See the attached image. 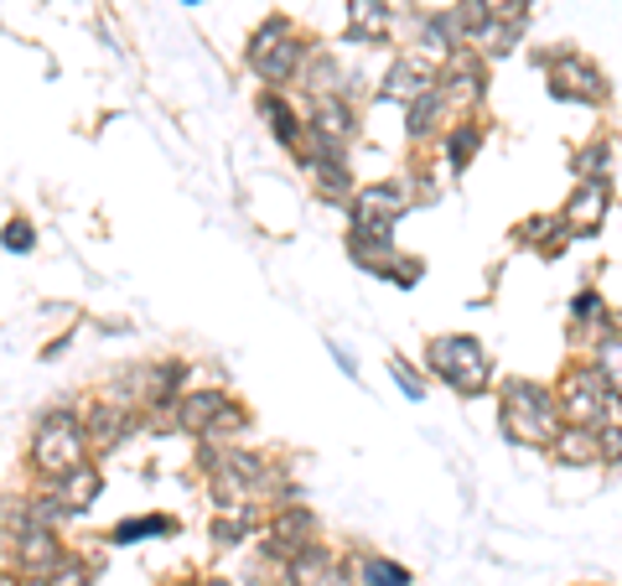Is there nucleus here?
<instances>
[{"instance_id":"1","label":"nucleus","mask_w":622,"mask_h":586,"mask_svg":"<svg viewBox=\"0 0 622 586\" xmlns=\"http://www.w3.org/2000/svg\"><path fill=\"white\" fill-rule=\"evenodd\" d=\"M498 421H503V436L519 441V446H540L549 452V441L560 436V405H555V389L540 385V379H503L498 385Z\"/></svg>"},{"instance_id":"2","label":"nucleus","mask_w":622,"mask_h":586,"mask_svg":"<svg viewBox=\"0 0 622 586\" xmlns=\"http://www.w3.org/2000/svg\"><path fill=\"white\" fill-rule=\"evenodd\" d=\"M78 462H89V441H84V421L74 405H53L42 410L26 441V467L37 473V483H57L68 477Z\"/></svg>"},{"instance_id":"3","label":"nucleus","mask_w":622,"mask_h":586,"mask_svg":"<svg viewBox=\"0 0 622 586\" xmlns=\"http://www.w3.org/2000/svg\"><path fill=\"white\" fill-rule=\"evenodd\" d=\"M316 47V42L301 37V26H296L291 16H265L249 32V42H244V63H249V74L265 84V89H286L296 74H301V63H307V53Z\"/></svg>"},{"instance_id":"4","label":"nucleus","mask_w":622,"mask_h":586,"mask_svg":"<svg viewBox=\"0 0 622 586\" xmlns=\"http://www.w3.org/2000/svg\"><path fill=\"white\" fill-rule=\"evenodd\" d=\"M425 368H431V379H441L457 395H482L488 379H493L488 349L477 343L473 332H441V338H431L425 343Z\"/></svg>"},{"instance_id":"5","label":"nucleus","mask_w":622,"mask_h":586,"mask_svg":"<svg viewBox=\"0 0 622 586\" xmlns=\"http://www.w3.org/2000/svg\"><path fill=\"white\" fill-rule=\"evenodd\" d=\"M63 534L47 530V524H11V530L0 534V561H5V576L11 582H47L57 566H63Z\"/></svg>"},{"instance_id":"6","label":"nucleus","mask_w":622,"mask_h":586,"mask_svg":"<svg viewBox=\"0 0 622 586\" xmlns=\"http://www.w3.org/2000/svg\"><path fill=\"white\" fill-rule=\"evenodd\" d=\"M534 63L545 68L549 99H560V104H607V93H612L607 74L586 53H576V47H560V53H534Z\"/></svg>"},{"instance_id":"7","label":"nucleus","mask_w":622,"mask_h":586,"mask_svg":"<svg viewBox=\"0 0 622 586\" xmlns=\"http://www.w3.org/2000/svg\"><path fill=\"white\" fill-rule=\"evenodd\" d=\"M410 177H385V183H368L358 187L348 198V229L358 234H379V239H395V223L410 213Z\"/></svg>"},{"instance_id":"8","label":"nucleus","mask_w":622,"mask_h":586,"mask_svg":"<svg viewBox=\"0 0 622 586\" xmlns=\"http://www.w3.org/2000/svg\"><path fill=\"white\" fill-rule=\"evenodd\" d=\"M311 540H322V524H316V513H311L307 504H280V509H270L265 524H259V555L275 561V566L296 561V550H307Z\"/></svg>"},{"instance_id":"9","label":"nucleus","mask_w":622,"mask_h":586,"mask_svg":"<svg viewBox=\"0 0 622 586\" xmlns=\"http://www.w3.org/2000/svg\"><path fill=\"white\" fill-rule=\"evenodd\" d=\"M607 400H612V389H607V379L586 358H576L560 374V385H555V405H560V421L566 425H602Z\"/></svg>"},{"instance_id":"10","label":"nucleus","mask_w":622,"mask_h":586,"mask_svg":"<svg viewBox=\"0 0 622 586\" xmlns=\"http://www.w3.org/2000/svg\"><path fill=\"white\" fill-rule=\"evenodd\" d=\"M187 379H192V364L187 358H151V364L135 368V379H130V389H135V410L141 416H166L171 405L187 395Z\"/></svg>"},{"instance_id":"11","label":"nucleus","mask_w":622,"mask_h":586,"mask_svg":"<svg viewBox=\"0 0 622 586\" xmlns=\"http://www.w3.org/2000/svg\"><path fill=\"white\" fill-rule=\"evenodd\" d=\"M78 421H84L89 457H110L114 446H125V441L146 425V416L130 410V405H120V400H110V395H99V400H89L84 410H78Z\"/></svg>"},{"instance_id":"12","label":"nucleus","mask_w":622,"mask_h":586,"mask_svg":"<svg viewBox=\"0 0 622 586\" xmlns=\"http://www.w3.org/2000/svg\"><path fill=\"white\" fill-rule=\"evenodd\" d=\"M234 400L223 385H202V389H187L182 400L171 405L166 416H156V431H187V436H202L208 425H213V416H219L223 405Z\"/></svg>"},{"instance_id":"13","label":"nucleus","mask_w":622,"mask_h":586,"mask_svg":"<svg viewBox=\"0 0 622 586\" xmlns=\"http://www.w3.org/2000/svg\"><path fill=\"white\" fill-rule=\"evenodd\" d=\"M436 89L446 93V104H482L488 93V68L473 47H457V53L436 63Z\"/></svg>"},{"instance_id":"14","label":"nucleus","mask_w":622,"mask_h":586,"mask_svg":"<svg viewBox=\"0 0 622 586\" xmlns=\"http://www.w3.org/2000/svg\"><path fill=\"white\" fill-rule=\"evenodd\" d=\"M607 208H612V187H607V183H576V192H570L566 208H560V219H566L570 239L597 234L602 219H607Z\"/></svg>"},{"instance_id":"15","label":"nucleus","mask_w":622,"mask_h":586,"mask_svg":"<svg viewBox=\"0 0 622 586\" xmlns=\"http://www.w3.org/2000/svg\"><path fill=\"white\" fill-rule=\"evenodd\" d=\"M301 172H307V183L316 198L327 202H348L358 187H353V166L348 156H316V151H301Z\"/></svg>"},{"instance_id":"16","label":"nucleus","mask_w":622,"mask_h":586,"mask_svg":"<svg viewBox=\"0 0 622 586\" xmlns=\"http://www.w3.org/2000/svg\"><path fill=\"white\" fill-rule=\"evenodd\" d=\"M255 110H259V120L270 125V135L280 141V146L301 151V141H307V114H301L291 99H286V89H259Z\"/></svg>"},{"instance_id":"17","label":"nucleus","mask_w":622,"mask_h":586,"mask_svg":"<svg viewBox=\"0 0 622 586\" xmlns=\"http://www.w3.org/2000/svg\"><path fill=\"white\" fill-rule=\"evenodd\" d=\"M395 37V5L389 0H348V42L385 47Z\"/></svg>"},{"instance_id":"18","label":"nucleus","mask_w":622,"mask_h":586,"mask_svg":"<svg viewBox=\"0 0 622 586\" xmlns=\"http://www.w3.org/2000/svg\"><path fill=\"white\" fill-rule=\"evenodd\" d=\"M182 534V519L177 513H130V519H120L99 545H146V540H177Z\"/></svg>"},{"instance_id":"19","label":"nucleus","mask_w":622,"mask_h":586,"mask_svg":"<svg viewBox=\"0 0 622 586\" xmlns=\"http://www.w3.org/2000/svg\"><path fill=\"white\" fill-rule=\"evenodd\" d=\"M431 84H436V68H431L425 57H395L374 93H379V99H395V104H410V99L421 89H431Z\"/></svg>"},{"instance_id":"20","label":"nucleus","mask_w":622,"mask_h":586,"mask_svg":"<svg viewBox=\"0 0 622 586\" xmlns=\"http://www.w3.org/2000/svg\"><path fill=\"white\" fill-rule=\"evenodd\" d=\"M57 498H63V509H68V519H78V513H89L93 504H99V494H104V467L99 462H78L68 477H57L53 483Z\"/></svg>"},{"instance_id":"21","label":"nucleus","mask_w":622,"mask_h":586,"mask_svg":"<svg viewBox=\"0 0 622 586\" xmlns=\"http://www.w3.org/2000/svg\"><path fill=\"white\" fill-rule=\"evenodd\" d=\"M259 524H265V513H259L255 504H234V509L213 513V524H208V545L213 550H238L249 534H259Z\"/></svg>"},{"instance_id":"22","label":"nucleus","mask_w":622,"mask_h":586,"mask_svg":"<svg viewBox=\"0 0 622 586\" xmlns=\"http://www.w3.org/2000/svg\"><path fill=\"white\" fill-rule=\"evenodd\" d=\"M446 110H452V104H446V93H441L436 84H431V89H421L415 99H410V104H404V135H410L415 146H425V141H431V135L441 130Z\"/></svg>"},{"instance_id":"23","label":"nucleus","mask_w":622,"mask_h":586,"mask_svg":"<svg viewBox=\"0 0 622 586\" xmlns=\"http://www.w3.org/2000/svg\"><path fill=\"white\" fill-rule=\"evenodd\" d=\"M482 141H488V125H482V120H473V114H462L457 125L441 135V156H446V166H452V172L462 177V172L473 166V156L482 151Z\"/></svg>"},{"instance_id":"24","label":"nucleus","mask_w":622,"mask_h":586,"mask_svg":"<svg viewBox=\"0 0 622 586\" xmlns=\"http://www.w3.org/2000/svg\"><path fill=\"white\" fill-rule=\"evenodd\" d=\"M549 457L560 462V467H602L597 425H560V436L549 441Z\"/></svg>"},{"instance_id":"25","label":"nucleus","mask_w":622,"mask_h":586,"mask_svg":"<svg viewBox=\"0 0 622 586\" xmlns=\"http://www.w3.org/2000/svg\"><path fill=\"white\" fill-rule=\"evenodd\" d=\"M513 239H519V244H530L540 259H555L570 244V229H566V219H560V213H540V219L519 223V229H513Z\"/></svg>"},{"instance_id":"26","label":"nucleus","mask_w":622,"mask_h":586,"mask_svg":"<svg viewBox=\"0 0 622 586\" xmlns=\"http://www.w3.org/2000/svg\"><path fill=\"white\" fill-rule=\"evenodd\" d=\"M296 78L307 84L311 99H327V93H343V84H348V74L337 68V57L322 53V47H311L307 63H301V74H296Z\"/></svg>"},{"instance_id":"27","label":"nucleus","mask_w":622,"mask_h":586,"mask_svg":"<svg viewBox=\"0 0 622 586\" xmlns=\"http://www.w3.org/2000/svg\"><path fill=\"white\" fill-rule=\"evenodd\" d=\"M415 47H421L425 57H436V63H446V57L462 47L457 26H452V16L446 11H421V32H415Z\"/></svg>"},{"instance_id":"28","label":"nucleus","mask_w":622,"mask_h":586,"mask_svg":"<svg viewBox=\"0 0 622 586\" xmlns=\"http://www.w3.org/2000/svg\"><path fill=\"white\" fill-rule=\"evenodd\" d=\"M249 421H255V416H249V405H244V400H229L198 441H202V446H238V436L249 431Z\"/></svg>"},{"instance_id":"29","label":"nucleus","mask_w":622,"mask_h":586,"mask_svg":"<svg viewBox=\"0 0 622 586\" xmlns=\"http://www.w3.org/2000/svg\"><path fill=\"white\" fill-rule=\"evenodd\" d=\"M586 364L602 374L612 395H622V332H597V338H591V358H586Z\"/></svg>"},{"instance_id":"30","label":"nucleus","mask_w":622,"mask_h":586,"mask_svg":"<svg viewBox=\"0 0 622 586\" xmlns=\"http://www.w3.org/2000/svg\"><path fill=\"white\" fill-rule=\"evenodd\" d=\"M607 166H612V141H586V146H576V156H570V172L581 177V183H607Z\"/></svg>"},{"instance_id":"31","label":"nucleus","mask_w":622,"mask_h":586,"mask_svg":"<svg viewBox=\"0 0 622 586\" xmlns=\"http://www.w3.org/2000/svg\"><path fill=\"white\" fill-rule=\"evenodd\" d=\"M415 576L400 566V561H389V555H364L358 561V586H410Z\"/></svg>"},{"instance_id":"32","label":"nucleus","mask_w":622,"mask_h":586,"mask_svg":"<svg viewBox=\"0 0 622 586\" xmlns=\"http://www.w3.org/2000/svg\"><path fill=\"white\" fill-rule=\"evenodd\" d=\"M0 250L5 255H32L37 250V223L26 219V213H11V219L0 223Z\"/></svg>"},{"instance_id":"33","label":"nucleus","mask_w":622,"mask_h":586,"mask_svg":"<svg viewBox=\"0 0 622 586\" xmlns=\"http://www.w3.org/2000/svg\"><path fill=\"white\" fill-rule=\"evenodd\" d=\"M513 42H519V26H503V21H488L482 32H477L467 47H473L477 57H503V53H513Z\"/></svg>"},{"instance_id":"34","label":"nucleus","mask_w":622,"mask_h":586,"mask_svg":"<svg viewBox=\"0 0 622 586\" xmlns=\"http://www.w3.org/2000/svg\"><path fill=\"white\" fill-rule=\"evenodd\" d=\"M42 586H93V566L84 561V555H74V550H68V555H63V566H57Z\"/></svg>"},{"instance_id":"35","label":"nucleus","mask_w":622,"mask_h":586,"mask_svg":"<svg viewBox=\"0 0 622 586\" xmlns=\"http://www.w3.org/2000/svg\"><path fill=\"white\" fill-rule=\"evenodd\" d=\"M530 5L534 0H482L488 21H503V26H519V32H524V21H530Z\"/></svg>"},{"instance_id":"36","label":"nucleus","mask_w":622,"mask_h":586,"mask_svg":"<svg viewBox=\"0 0 622 586\" xmlns=\"http://www.w3.org/2000/svg\"><path fill=\"white\" fill-rule=\"evenodd\" d=\"M389 374L400 379V389L410 395V400H425V379L415 374V368H410V358H404V353H389Z\"/></svg>"},{"instance_id":"37","label":"nucleus","mask_w":622,"mask_h":586,"mask_svg":"<svg viewBox=\"0 0 622 586\" xmlns=\"http://www.w3.org/2000/svg\"><path fill=\"white\" fill-rule=\"evenodd\" d=\"M597 452H602L607 467L622 462V425H597Z\"/></svg>"},{"instance_id":"38","label":"nucleus","mask_w":622,"mask_h":586,"mask_svg":"<svg viewBox=\"0 0 622 586\" xmlns=\"http://www.w3.org/2000/svg\"><path fill=\"white\" fill-rule=\"evenodd\" d=\"M311 586H358V576H353V561H332V566L322 571V576H316Z\"/></svg>"},{"instance_id":"39","label":"nucleus","mask_w":622,"mask_h":586,"mask_svg":"<svg viewBox=\"0 0 622 586\" xmlns=\"http://www.w3.org/2000/svg\"><path fill=\"white\" fill-rule=\"evenodd\" d=\"M182 586H238V582H229V576H187Z\"/></svg>"},{"instance_id":"40","label":"nucleus","mask_w":622,"mask_h":586,"mask_svg":"<svg viewBox=\"0 0 622 586\" xmlns=\"http://www.w3.org/2000/svg\"><path fill=\"white\" fill-rule=\"evenodd\" d=\"M68 343H74V338H57V343H47V349H42V364H53L57 353H68Z\"/></svg>"},{"instance_id":"41","label":"nucleus","mask_w":622,"mask_h":586,"mask_svg":"<svg viewBox=\"0 0 622 586\" xmlns=\"http://www.w3.org/2000/svg\"><path fill=\"white\" fill-rule=\"evenodd\" d=\"M332 358H337V368H343V374H353V379H358V364H353L343 349H332Z\"/></svg>"},{"instance_id":"42","label":"nucleus","mask_w":622,"mask_h":586,"mask_svg":"<svg viewBox=\"0 0 622 586\" xmlns=\"http://www.w3.org/2000/svg\"><path fill=\"white\" fill-rule=\"evenodd\" d=\"M415 5H421V11H446L452 0H415Z\"/></svg>"},{"instance_id":"43","label":"nucleus","mask_w":622,"mask_h":586,"mask_svg":"<svg viewBox=\"0 0 622 586\" xmlns=\"http://www.w3.org/2000/svg\"><path fill=\"white\" fill-rule=\"evenodd\" d=\"M182 5H198V0H182Z\"/></svg>"},{"instance_id":"44","label":"nucleus","mask_w":622,"mask_h":586,"mask_svg":"<svg viewBox=\"0 0 622 586\" xmlns=\"http://www.w3.org/2000/svg\"><path fill=\"white\" fill-rule=\"evenodd\" d=\"M26 586H42V582H26Z\"/></svg>"}]
</instances>
